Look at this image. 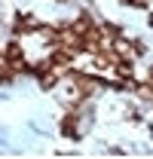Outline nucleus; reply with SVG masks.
I'll list each match as a JSON object with an SVG mask.
<instances>
[{
  "label": "nucleus",
  "instance_id": "1",
  "mask_svg": "<svg viewBox=\"0 0 153 159\" xmlns=\"http://www.w3.org/2000/svg\"><path fill=\"white\" fill-rule=\"evenodd\" d=\"M6 61H9L12 67H25V58H21V49L16 46V43H12V46L6 49Z\"/></svg>",
  "mask_w": 153,
  "mask_h": 159
},
{
  "label": "nucleus",
  "instance_id": "2",
  "mask_svg": "<svg viewBox=\"0 0 153 159\" xmlns=\"http://www.w3.org/2000/svg\"><path fill=\"white\" fill-rule=\"evenodd\" d=\"M61 135H67V138H76L80 132H76V116H64L61 122Z\"/></svg>",
  "mask_w": 153,
  "mask_h": 159
},
{
  "label": "nucleus",
  "instance_id": "3",
  "mask_svg": "<svg viewBox=\"0 0 153 159\" xmlns=\"http://www.w3.org/2000/svg\"><path fill=\"white\" fill-rule=\"evenodd\" d=\"M129 6H147V0H129Z\"/></svg>",
  "mask_w": 153,
  "mask_h": 159
},
{
  "label": "nucleus",
  "instance_id": "4",
  "mask_svg": "<svg viewBox=\"0 0 153 159\" xmlns=\"http://www.w3.org/2000/svg\"><path fill=\"white\" fill-rule=\"evenodd\" d=\"M150 28H153V16H150Z\"/></svg>",
  "mask_w": 153,
  "mask_h": 159
}]
</instances>
